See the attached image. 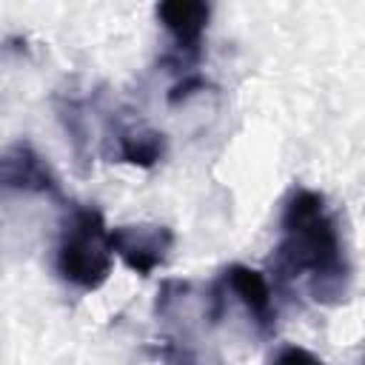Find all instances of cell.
Listing matches in <instances>:
<instances>
[{
    "label": "cell",
    "mask_w": 365,
    "mask_h": 365,
    "mask_svg": "<svg viewBox=\"0 0 365 365\" xmlns=\"http://www.w3.org/2000/svg\"><path fill=\"white\" fill-rule=\"evenodd\" d=\"M285 288H302L317 305H339L351 294V257L334 208L317 188L294 185L282 200L279 237L271 257Z\"/></svg>",
    "instance_id": "obj_1"
},
{
    "label": "cell",
    "mask_w": 365,
    "mask_h": 365,
    "mask_svg": "<svg viewBox=\"0 0 365 365\" xmlns=\"http://www.w3.org/2000/svg\"><path fill=\"white\" fill-rule=\"evenodd\" d=\"M114 265V254L108 245V225L94 205H74L60 222L54 242V271L57 277L91 294L106 285Z\"/></svg>",
    "instance_id": "obj_2"
},
{
    "label": "cell",
    "mask_w": 365,
    "mask_h": 365,
    "mask_svg": "<svg viewBox=\"0 0 365 365\" xmlns=\"http://www.w3.org/2000/svg\"><path fill=\"white\" fill-rule=\"evenodd\" d=\"M228 302H237L242 308V314L248 317V325L254 328L257 336L274 334L277 302H274V291L262 271L242 265V262H231L228 268H222L217 282L208 291V299H205V317L211 325H217L222 319V308Z\"/></svg>",
    "instance_id": "obj_3"
},
{
    "label": "cell",
    "mask_w": 365,
    "mask_h": 365,
    "mask_svg": "<svg viewBox=\"0 0 365 365\" xmlns=\"http://www.w3.org/2000/svg\"><path fill=\"white\" fill-rule=\"evenodd\" d=\"M154 14L171 43L163 57V66H171L174 71H180V77L197 71L205 54L211 6L202 0H165L154 9Z\"/></svg>",
    "instance_id": "obj_4"
},
{
    "label": "cell",
    "mask_w": 365,
    "mask_h": 365,
    "mask_svg": "<svg viewBox=\"0 0 365 365\" xmlns=\"http://www.w3.org/2000/svg\"><path fill=\"white\" fill-rule=\"evenodd\" d=\"M108 245H111V254L120 257L125 268H131L140 277H148L160 265H165L174 248V231L160 222L117 225V228H108Z\"/></svg>",
    "instance_id": "obj_5"
},
{
    "label": "cell",
    "mask_w": 365,
    "mask_h": 365,
    "mask_svg": "<svg viewBox=\"0 0 365 365\" xmlns=\"http://www.w3.org/2000/svg\"><path fill=\"white\" fill-rule=\"evenodd\" d=\"M0 194L60 197V180L29 140H17L0 151Z\"/></svg>",
    "instance_id": "obj_6"
},
{
    "label": "cell",
    "mask_w": 365,
    "mask_h": 365,
    "mask_svg": "<svg viewBox=\"0 0 365 365\" xmlns=\"http://www.w3.org/2000/svg\"><path fill=\"white\" fill-rule=\"evenodd\" d=\"M114 148L108 151L117 163L151 168L165 157V134L145 123H117L111 131Z\"/></svg>",
    "instance_id": "obj_7"
},
{
    "label": "cell",
    "mask_w": 365,
    "mask_h": 365,
    "mask_svg": "<svg viewBox=\"0 0 365 365\" xmlns=\"http://www.w3.org/2000/svg\"><path fill=\"white\" fill-rule=\"evenodd\" d=\"M57 111H60V120H63L66 134H68V140H71V148H74V154H77L80 163H83L86 148H88V125H86L83 103L68 97V100H63V103L57 106Z\"/></svg>",
    "instance_id": "obj_8"
},
{
    "label": "cell",
    "mask_w": 365,
    "mask_h": 365,
    "mask_svg": "<svg viewBox=\"0 0 365 365\" xmlns=\"http://www.w3.org/2000/svg\"><path fill=\"white\" fill-rule=\"evenodd\" d=\"M208 88V80H205V74H200V71H191V74H182L171 88H168V94H165V100L171 103V106H180V103H185V100H191L194 94H200V91H205Z\"/></svg>",
    "instance_id": "obj_9"
},
{
    "label": "cell",
    "mask_w": 365,
    "mask_h": 365,
    "mask_svg": "<svg viewBox=\"0 0 365 365\" xmlns=\"http://www.w3.org/2000/svg\"><path fill=\"white\" fill-rule=\"evenodd\" d=\"M271 365H325V362H322L314 351H308V348H302V345H282V348L274 354Z\"/></svg>",
    "instance_id": "obj_10"
}]
</instances>
